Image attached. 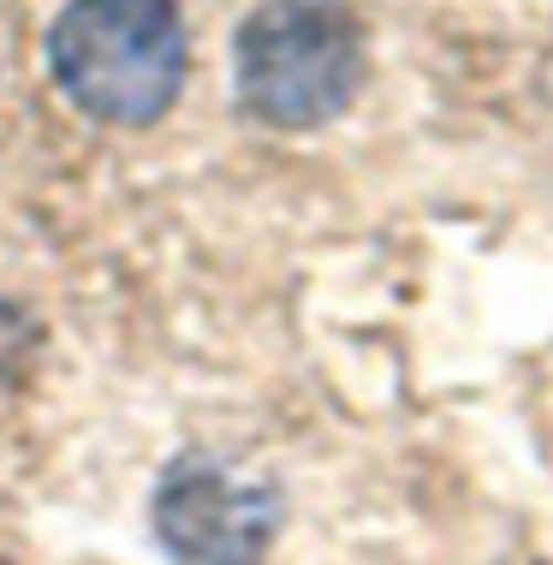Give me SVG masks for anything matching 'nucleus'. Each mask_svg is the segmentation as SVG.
I'll return each mask as SVG.
<instances>
[{
  "mask_svg": "<svg viewBox=\"0 0 553 565\" xmlns=\"http://www.w3.org/2000/svg\"><path fill=\"white\" fill-rule=\"evenodd\" d=\"M54 89L96 126H156L191 78L179 0H66L49 24Z\"/></svg>",
  "mask_w": 553,
  "mask_h": 565,
  "instance_id": "nucleus-1",
  "label": "nucleus"
},
{
  "mask_svg": "<svg viewBox=\"0 0 553 565\" xmlns=\"http://www.w3.org/2000/svg\"><path fill=\"white\" fill-rule=\"evenodd\" d=\"M363 24L340 0H256L233 36V96L274 131H316L363 89Z\"/></svg>",
  "mask_w": 553,
  "mask_h": 565,
  "instance_id": "nucleus-2",
  "label": "nucleus"
},
{
  "mask_svg": "<svg viewBox=\"0 0 553 565\" xmlns=\"http://www.w3.org/2000/svg\"><path fill=\"white\" fill-rule=\"evenodd\" d=\"M280 518V488L221 452L179 458L149 500V524L173 565H263Z\"/></svg>",
  "mask_w": 553,
  "mask_h": 565,
  "instance_id": "nucleus-3",
  "label": "nucleus"
}]
</instances>
